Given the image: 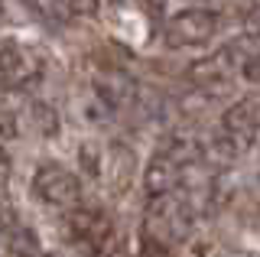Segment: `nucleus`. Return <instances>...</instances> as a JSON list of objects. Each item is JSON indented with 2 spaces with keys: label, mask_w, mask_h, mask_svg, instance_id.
Returning <instances> with one entry per match:
<instances>
[{
  "label": "nucleus",
  "mask_w": 260,
  "mask_h": 257,
  "mask_svg": "<svg viewBox=\"0 0 260 257\" xmlns=\"http://www.w3.org/2000/svg\"><path fill=\"white\" fill-rule=\"evenodd\" d=\"M65 228H69V235L78 247H85L94 257H111L117 251V224H114L111 212L101 205L81 202L75 208H69Z\"/></svg>",
  "instance_id": "f257e3e1"
},
{
  "label": "nucleus",
  "mask_w": 260,
  "mask_h": 257,
  "mask_svg": "<svg viewBox=\"0 0 260 257\" xmlns=\"http://www.w3.org/2000/svg\"><path fill=\"white\" fill-rule=\"evenodd\" d=\"M221 29V17L208 7H185V10L173 13L162 23V43L169 49H192V46H205L218 36Z\"/></svg>",
  "instance_id": "f03ea898"
},
{
  "label": "nucleus",
  "mask_w": 260,
  "mask_h": 257,
  "mask_svg": "<svg viewBox=\"0 0 260 257\" xmlns=\"http://www.w3.org/2000/svg\"><path fill=\"white\" fill-rule=\"evenodd\" d=\"M29 186H32V196L49 208L69 212V208L85 202V199H81V176L72 173L69 166H62V163H39Z\"/></svg>",
  "instance_id": "7ed1b4c3"
},
{
  "label": "nucleus",
  "mask_w": 260,
  "mask_h": 257,
  "mask_svg": "<svg viewBox=\"0 0 260 257\" xmlns=\"http://www.w3.org/2000/svg\"><path fill=\"white\" fill-rule=\"evenodd\" d=\"M0 75H4L7 91H26V88L39 85L46 75V59L32 46L16 43V39H4V52H0Z\"/></svg>",
  "instance_id": "20e7f679"
},
{
  "label": "nucleus",
  "mask_w": 260,
  "mask_h": 257,
  "mask_svg": "<svg viewBox=\"0 0 260 257\" xmlns=\"http://www.w3.org/2000/svg\"><path fill=\"white\" fill-rule=\"evenodd\" d=\"M218 134L228 147L234 150V156H244L260 137V101L257 98H241L228 104L221 120H218Z\"/></svg>",
  "instance_id": "39448f33"
},
{
  "label": "nucleus",
  "mask_w": 260,
  "mask_h": 257,
  "mask_svg": "<svg viewBox=\"0 0 260 257\" xmlns=\"http://www.w3.org/2000/svg\"><path fill=\"white\" fill-rule=\"evenodd\" d=\"M247 55L250 52H247V46H244V39H238V43H228L218 52H211V55H205V59L192 62V66H189V78L199 88H218V85L231 82L234 72L244 69Z\"/></svg>",
  "instance_id": "423d86ee"
},
{
  "label": "nucleus",
  "mask_w": 260,
  "mask_h": 257,
  "mask_svg": "<svg viewBox=\"0 0 260 257\" xmlns=\"http://www.w3.org/2000/svg\"><path fill=\"white\" fill-rule=\"evenodd\" d=\"M202 163V159H199ZM189 159H182L179 153H173V150L159 147V153H153V159L146 163L143 170V189L146 196H162V192H173L182 186L185 173H189Z\"/></svg>",
  "instance_id": "0eeeda50"
},
{
  "label": "nucleus",
  "mask_w": 260,
  "mask_h": 257,
  "mask_svg": "<svg viewBox=\"0 0 260 257\" xmlns=\"http://www.w3.org/2000/svg\"><path fill=\"white\" fill-rule=\"evenodd\" d=\"M91 91H94V98L101 104H108L111 111L130 108V104L137 101V82L120 69H101L91 78Z\"/></svg>",
  "instance_id": "6e6552de"
},
{
  "label": "nucleus",
  "mask_w": 260,
  "mask_h": 257,
  "mask_svg": "<svg viewBox=\"0 0 260 257\" xmlns=\"http://www.w3.org/2000/svg\"><path fill=\"white\" fill-rule=\"evenodd\" d=\"M7 251L10 257H49L26 224H13V215H7Z\"/></svg>",
  "instance_id": "1a4fd4ad"
},
{
  "label": "nucleus",
  "mask_w": 260,
  "mask_h": 257,
  "mask_svg": "<svg viewBox=\"0 0 260 257\" xmlns=\"http://www.w3.org/2000/svg\"><path fill=\"white\" fill-rule=\"evenodd\" d=\"M23 4H26L43 23H49V26H69L72 17H75L69 0H23Z\"/></svg>",
  "instance_id": "9d476101"
},
{
  "label": "nucleus",
  "mask_w": 260,
  "mask_h": 257,
  "mask_svg": "<svg viewBox=\"0 0 260 257\" xmlns=\"http://www.w3.org/2000/svg\"><path fill=\"white\" fill-rule=\"evenodd\" d=\"M32 117H36V127L43 137H55L59 134V114L49 104H32Z\"/></svg>",
  "instance_id": "9b49d317"
},
{
  "label": "nucleus",
  "mask_w": 260,
  "mask_h": 257,
  "mask_svg": "<svg viewBox=\"0 0 260 257\" xmlns=\"http://www.w3.org/2000/svg\"><path fill=\"white\" fill-rule=\"evenodd\" d=\"M78 153H81V170L91 176V179H98V176H101V147H94V143H85Z\"/></svg>",
  "instance_id": "f8f14e48"
},
{
  "label": "nucleus",
  "mask_w": 260,
  "mask_h": 257,
  "mask_svg": "<svg viewBox=\"0 0 260 257\" xmlns=\"http://www.w3.org/2000/svg\"><path fill=\"white\" fill-rule=\"evenodd\" d=\"M140 257H173V247H166V244H159V241H153V238H146L140 241Z\"/></svg>",
  "instance_id": "ddd939ff"
},
{
  "label": "nucleus",
  "mask_w": 260,
  "mask_h": 257,
  "mask_svg": "<svg viewBox=\"0 0 260 257\" xmlns=\"http://www.w3.org/2000/svg\"><path fill=\"white\" fill-rule=\"evenodd\" d=\"M241 75L247 78V82H260V49H254L247 55V62H244V69H241Z\"/></svg>",
  "instance_id": "4468645a"
},
{
  "label": "nucleus",
  "mask_w": 260,
  "mask_h": 257,
  "mask_svg": "<svg viewBox=\"0 0 260 257\" xmlns=\"http://www.w3.org/2000/svg\"><path fill=\"white\" fill-rule=\"evenodd\" d=\"M16 134H20V124H16V114H13V108L7 104L4 108V143H10Z\"/></svg>",
  "instance_id": "2eb2a0df"
},
{
  "label": "nucleus",
  "mask_w": 260,
  "mask_h": 257,
  "mask_svg": "<svg viewBox=\"0 0 260 257\" xmlns=\"http://www.w3.org/2000/svg\"><path fill=\"white\" fill-rule=\"evenodd\" d=\"M69 4H72V10H75L78 17H94L98 7H101V0H69Z\"/></svg>",
  "instance_id": "dca6fc26"
},
{
  "label": "nucleus",
  "mask_w": 260,
  "mask_h": 257,
  "mask_svg": "<svg viewBox=\"0 0 260 257\" xmlns=\"http://www.w3.org/2000/svg\"><path fill=\"white\" fill-rule=\"evenodd\" d=\"M137 4H140L143 13H146V17H153V20H159L162 10H166V0H137Z\"/></svg>",
  "instance_id": "f3484780"
}]
</instances>
